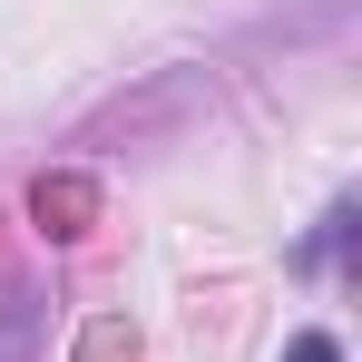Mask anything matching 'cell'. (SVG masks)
Wrapping results in <instances>:
<instances>
[{
  "label": "cell",
  "instance_id": "1",
  "mask_svg": "<svg viewBox=\"0 0 362 362\" xmlns=\"http://www.w3.org/2000/svg\"><path fill=\"white\" fill-rule=\"evenodd\" d=\"M343 245H353V196H343V206H333V216H323V226L294 245V274H323V264H333Z\"/></svg>",
  "mask_w": 362,
  "mask_h": 362
},
{
  "label": "cell",
  "instance_id": "2",
  "mask_svg": "<svg viewBox=\"0 0 362 362\" xmlns=\"http://www.w3.org/2000/svg\"><path fill=\"white\" fill-rule=\"evenodd\" d=\"M284 362H343V343H333V333H294V343H284Z\"/></svg>",
  "mask_w": 362,
  "mask_h": 362
}]
</instances>
